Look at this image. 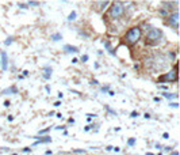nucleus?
<instances>
[{"instance_id":"nucleus-5","label":"nucleus","mask_w":180,"mask_h":155,"mask_svg":"<svg viewBox=\"0 0 180 155\" xmlns=\"http://www.w3.org/2000/svg\"><path fill=\"white\" fill-rule=\"evenodd\" d=\"M178 21H179V14L178 11L173 12L172 15H169V19H168V23L171 25V26H173L175 29H178Z\"/></svg>"},{"instance_id":"nucleus-22","label":"nucleus","mask_w":180,"mask_h":155,"mask_svg":"<svg viewBox=\"0 0 180 155\" xmlns=\"http://www.w3.org/2000/svg\"><path fill=\"white\" fill-rule=\"evenodd\" d=\"M31 151V148H28V147H24L23 148V153H30Z\"/></svg>"},{"instance_id":"nucleus-6","label":"nucleus","mask_w":180,"mask_h":155,"mask_svg":"<svg viewBox=\"0 0 180 155\" xmlns=\"http://www.w3.org/2000/svg\"><path fill=\"white\" fill-rule=\"evenodd\" d=\"M2 68H3V71H7V67H8V57H7V53L6 52H2Z\"/></svg>"},{"instance_id":"nucleus-25","label":"nucleus","mask_w":180,"mask_h":155,"mask_svg":"<svg viewBox=\"0 0 180 155\" xmlns=\"http://www.w3.org/2000/svg\"><path fill=\"white\" fill-rule=\"evenodd\" d=\"M163 138H164V139H168V138H169V135L167 134V132H164V134H163Z\"/></svg>"},{"instance_id":"nucleus-17","label":"nucleus","mask_w":180,"mask_h":155,"mask_svg":"<svg viewBox=\"0 0 180 155\" xmlns=\"http://www.w3.org/2000/svg\"><path fill=\"white\" fill-rule=\"evenodd\" d=\"M138 116H140L138 112H131V114H130V117H133V118H135V117H138Z\"/></svg>"},{"instance_id":"nucleus-18","label":"nucleus","mask_w":180,"mask_h":155,"mask_svg":"<svg viewBox=\"0 0 180 155\" xmlns=\"http://www.w3.org/2000/svg\"><path fill=\"white\" fill-rule=\"evenodd\" d=\"M18 7H20V8H28V6L27 4H23V3H18Z\"/></svg>"},{"instance_id":"nucleus-26","label":"nucleus","mask_w":180,"mask_h":155,"mask_svg":"<svg viewBox=\"0 0 180 155\" xmlns=\"http://www.w3.org/2000/svg\"><path fill=\"white\" fill-rule=\"evenodd\" d=\"M153 101H154V102H160V98H159V97H154Z\"/></svg>"},{"instance_id":"nucleus-30","label":"nucleus","mask_w":180,"mask_h":155,"mask_svg":"<svg viewBox=\"0 0 180 155\" xmlns=\"http://www.w3.org/2000/svg\"><path fill=\"white\" fill-rule=\"evenodd\" d=\"M28 75V71H23V75H22V76H27Z\"/></svg>"},{"instance_id":"nucleus-13","label":"nucleus","mask_w":180,"mask_h":155,"mask_svg":"<svg viewBox=\"0 0 180 155\" xmlns=\"http://www.w3.org/2000/svg\"><path fill=\"white\" fill-rule=\"evenodd\" d=\"M104 44V46H106L107 49H108V52H110V55H114V50L111 49V46H110V42L108 41H106V42H103Z\"/></svg>"},{"instance_id":"nucleus-9","label":"nucleus","mask_w":180,"mask_h":155,"mask_svg":"<svg viewBox=\"0 0 180 155\" xmlns=\"http://www.w3.org/2000/svg\"><path fill=\"white\" fill-rule=\"evenodd\" d=\"M9 93L17 94V93H18L17 87H15V86H12V87H9V88H7V90H4V91H3V94H9Z\"/></svg>"},{"instance_id":"nucleus-29","label":"nucleus","mask_w":180,"mask_h":155,"mask_svg":"<svg viewBox=\"0 0 180 155\" xmlns=\"http://www.w3.org/2000/svg\"><path fill=\"white\" fill-rule=\"evenodd\" d=\"M112 148H114V147H111V145H107L106 150H107V151H110V150H112Z\"/></svg>"},{"instance_id":"nucleus-7","label":"nucleus","mask_w":180,"mask_h":155,"mask_svg":"<svg viewBox=\"0 0 180 155\" xmlns=\"http://www.w3.org/2000/svg\"><path fill=\"white\" fill-rule=\"evenodd\" d=\"M37 140H35V143H34V145H37V144H41V143H50L52 141V139L49 138V136H45V138H35Z\"/></svg>"},{"instance_id":"nucleus-33","label":"nucleus","mask_w":180,"mask_h":155,"mask_svg":"<svg viewBox=\"0 0 180 155\" xmlns=\"http://www.w3.org/2000/svg\"><path fill=\"white\" fill-rule=\"evenodd\" d=\"M4 106H9V101H6V102H4Z\"/></svg>"},{"instance_id":"nucleus-1","label":"nucleus","mask_w":180,"mask_h":155,"mask_svg":"<svg viewBox=\"0 0 180 155\" xmlns=\"http://www.w3.org/2000/svg\"><path fill=\"white\" fill-rule=\"evenodd\" d=\"M141 38V29L140 27H131L130 30L126 33V36H125V40H126V42L127 44H130V45H133V44H135L138 40Z\"/></svg>"},{"instance_id":"nucleus-31","label":"nucleus","mask_w":180,"mask_h":155,"mask_svg":"<svg viewBox=\"0 0 180 155\" xmlns=\"http://www.w3.org/2000/svg\"><path fill=\"white\" fill-rule=\"evenodd\" d=\"M60 105H61V102H60V101H57V102L54 103V106H60Z\"/></svg>"},{"instance_id":"nucleus-16","label":"nucleus","mask_w":180,"mask_h":155,"mask_svg":"<svg viewBox=\"0 0 180 155\" xmlns=\"http://www.w3.org/2000/svg\"><path fill=\"white\" fill-rule=\"evenodd\" d=\"M134 143H135V139H134V138L129 139V141H127V144H129V145H134Z\"/></svg>"},{"instance_id":"nucleus-3","label":"nucleus","mask_w":180,"mask_h":155,"mask_svg":"<svg viewBox=\"0 0 180 155\" xmlns=\"http://www.w3.org/2000/svg\"><path fill=\"white\" fill-rule=\"evenodd\" d=\"M123 12H125V7H123V4H122L121 2L112 3L111 8H110V15H111V18H119V17H122Z\"/></svg>"},{"instance_id":"nucleus-21","label":"nucleus","mask_w":180,"mask_h":155,"mask_svg":"<svg viewBox=\"0 0 180 155\" xmlns=\"http://www.w3.org/2000/svg\"><path fill=\"white\" fill-rule=\"evenodd\" d=\"M47 131H50V128H46V129H42V131H39V135L41 134H46Z\"/></svg>"},{"instance_id":"nucleus-10","label":"nucleus","mask_w":180,"mask_h":155,"mask_svg":"<svg viewBox=\"0 0 180 155\" xmlns=\"http://www.w3.org/2000/svg\"><path fill=\"white\" fill-rule=\"evenodd\" d=\"M50 76H52V68L45 67V74H43V78H45V79H50Z\"/></svg>"},{"instance_id":"nucleus-19","label":"nucleus","mask_w":180,"mask_h":155,"mask_svg":"<svg viewBox=\"0 0 180 155\" xmlns=\"http://www.w3.org/2000/svg\"><path fill=\"white\" fill-rule=\"evenodd\" d=\"M38 4H39L38 2H28L27 3V6H38Z\"/></svg>"},{"instance_id":"nucleus-20","label":"nucleus","mask_w":180,"mask_h":155,"mask_svg":"<svg viewBox=\"0 0 180 155\" xmlns=\"http://www.w3.org/2000/svg\"><path fill=\"white\" fill-rule=\"evenodd\" d=\"M73 153H76V154H84L85 151L84 150H73Z\"/></svg>"},{"instance_id":"nucleus-28","label":"nucleus","mask_w":180,"mask_h":155,"mask_svg":"<svg viewBox=\"0 0 180 155\" xmlns=\"http://www.w3.org/2000/svg\"><path fill=\"white\" fill-rule=\"evenodd\" d=\"M91 126H92V125H88V126H85V128H84V131H90V129H91Z\"/></svg>"},{"instance_id":"nucleus-11","label":"nucleus","mask_w":180,"mask_h":155,"mask_svg":"<svg viewBox=\"0 0 180 155\" xmlns=\"http://www.w3.org/2000/svg\"><path fill=\"white\" fill-rule=\"evenodd\" d=\"M61 38H62V36L60 33H56V34H53V36H52V40L53 41H60Z\"/></svg>"},{"instance_id":"nucleus-4","label":"nucleus","mask_w":180,"mask_h":155,"mask_svg":"<svg viewBox=\"0 0 180 155\" xmlns=\"http://www.w3.org/2000/svg\"><path fill=\"white\" fill-rule=\"evenodd\" d=\"M176 69H178V65H175V71L168 72V74L160 76L159 82H160V83H164V82H176V80H178V72H176Z\"/></svg>"},{"instance_id":"nucleus-23","label":"nucleus","mask_w":180,"mask_h":155,"mask_svg":"<svg viewBox=\"0 0 180 155\" xmlns=\"http://www.w3.org/2000/svg\"><path fill=\"white\" fill-rule=\"evenodd\" d=\"M87 60H88V56L87 55H84L83 57H81V61H87Z\"/></svg>"},{"instance_id":"nucleus-2","label":"nucleus","mask_w":180,"mask_h":155,"mask_svg":"<svg viewBox=\"0 0 180 155\" xmlns=\"http://www.w3.org/2000/svg\"><path fill=\"white\" fill-rule=\"evenodd\" d=\"M161 37H163V31H161L160 29H156V27H153V29H150L149 31H148V34H146V42L156 44V42H159V41H160Z\"/></svg>"},{"instance_id":"nucleus-32","label":"nucleus","mask_w":180,"mask_h":155,"mask_svg":"<svg viewBox=\"0 0 180 155\" xmlns=\"http://www.w3.org/2000/svg\"><path fill=\"white\" fill-rule=\"evenodd\" d=\"M45 90L47 91V93H50V87H49V86H46V87H45Z\"/></svg>"},{"instance_id":"nucleus-27","label":"nucleus","mask_w":180,"mask_h":155,"mask_svg":"<svg viewBox=\"0 0 180 155\" xmlns=\"http://www.w3.org/2000/svg\"><path fill=\"white\" fill-rule=\"evenodd\" d=\"M102 91L104 93V91H108V86H106V87H102Z\"/></svg>"},{"instance_id":"nucleus-15","label":"nucleus","mask_w":180,"mask_h":155,"mask_svg":"<svg viewBox=\"0 0 180 155\" xmlns=\"http://www.w3.org/2000/svg\"><path fill=\"white\" fill-rule=\"evenodd\" d=\"M11 42H12V37H8V38L4 41V45H11Z\"/></svg>"},{"instance_id":"nucleus-12","label":"nucleus","mask_w":180,"mask_h":155,"mask_svg":"<svg viewBox=\"0 0 180 155\" xmlns=\"http://www.w3.org/2000/svg\"><path fill=\"white\" fill-rule=\"evenodd\" d=\"M163 95L165 97V98H168V99H172V98H178V95H176V94H169V93H164Z\"/></svg>"},{"instance_id":"nucleus-24","label":"nucleus","mask_w":180,"mask_h":155,"mask_svg":"<svg viewBox=\"0 0 180 155\" xmlns=\"http://www.w3.org/2000/svg\"><path fill=\"white\" fill-rule=\"evenodd\" d=\"M169 105L172 106V107H178V106H179V103H176V102H172V103H169Z\"/></svg>"},{"instance_id":"nucleus-14","label":"nucleus","mask_w":180,"mask_h":155,"mask_svg":"<svg viewBox=\"0 0 180 155\" xmlns=\"http://www.w3.org/2000/svg\"><path fill=\"white\" fill-rule=\"evenodd\" d=\"M76 15H77V14H76V11H72L71 14H69V17H68V21H75L76 19Z\"/></svg>"},{"instance_id":"nucleus-8","label":"nucleus","mask_w":180,"mask_h":155,"mask_svg":"<svg viewBox=\"0 0 180 155\" xmlns=\"http://www.w3.org/2000/svg\"><path fill=\"white\" fill-rule=\"evenodd\" d=\"M64 50H66V52H71V53H77L79 48H77V46H72V45H65Z\"/></svg>"}]
</instances>
